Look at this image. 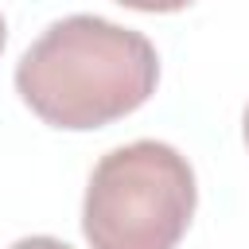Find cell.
<instances>
[{
	"instance_id": "1",
	"label": "cell",
	"mask_w": 249,
	"mask_h": 249,
	"mask_svg": "<svg viewBox=\"0 0 249 249\" xmlns=\"http://www.w3.org/2000/svg\"><path fill=\"white\" fill-rule=\"evenodd\" d=\"M160 82L148 35L101 16L54 19L16 62L19 101L51 128L89 132L136 113Z\"/></svg>"
},
{
	"instance_id": "2",
	"label": "cell",
	"mask_w": 249,
	"mask_h": 249,
	"mask_svg": "<svg viewBox=\"0 0 249 249\" xmlns=\"http://www.w3.org/2000/svg\"><path fill=\"white\" fill-rule=\"evenodd\" d=\"M198 202L195 167L163 140L105 152L86 183L82 233L89 249H175Z\"/></svg>"
},
{
	"instance_id": "3",
	"label": "cell",
	"mask_w": 249,
	"mask_h": 249,
	"mask_svg": "<svg viewBox=\"0 0 249 249\" xmlns=\"http://www.w3.org/2000/svg\"><path fill=\"white\" fill-rule=\"evenodd\" d=\"M117 4H124V8H132V12H183V8H191L195 0H117Z\"/></svg>"
},
{
	"instance_id": "4",
	"label": "cell",
	"mask_w": 249,
	"mask_h": 249,
	"mask_svg": "<svg viewBox=\"0 0 249 249\" xmlns=\"http://www.w3.org/2000/svg\"><path fill=\"white\" fill-rule=\"evenodd\" d=\"M8 249H70L66 241H58V237H47V233H35V237H19L16 245H8Z\"/></svg>"
},
{
	"instance_id": "5",
	"label": "cell",
	"mask_w": 249,
	"mask_h": 249,
	"mask_svg": "<svg viewBox=\"0 0 249 249\" xmlns=\"http://www.w3.org/2000/svg\"><path fill=\"white\" fill-rule=\"evenodd\" d=\"M4 43H8V23H4V16H0V51H4Z\"/></svg>"
},
{
	"instance_id": "6",
	"label": "cell",
	"mask_w": 249,
	"mask_h": 249,
	"mask_svg": "<svg viewBox=\"0 0 249 249\" xmlns=\"http://www.w3.org/2000/svg\"><path fill=\"white\" fill-rule=\"evenodd\" d=\"M241 132H245V144H249V105H245V117H241Z\"/></svg>"
}]
</instances>
